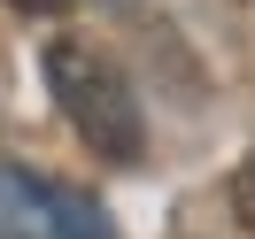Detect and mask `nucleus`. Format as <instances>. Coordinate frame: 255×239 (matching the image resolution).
<instances>
[{
	"label": "nucleus",
	"mask_w": 255,
	"mask_h": 239,
	"mask_svg": "<svg viewBox=\"0 0 255 239\" xmlns=\"http://www.w3.org/2000/svg\"><path fill=\"white\" fill-rule=\"evenodd\" d=\"M47 93H54V108L70 116V131H78L101 162L131 170V162L147 155L139 93H131V78L93 47V39H47Z\"/></svg>",
	"instance_id": "1"
},
{
	"label": "nucleus",
	"mask_w": 255,
	"mask_h": 239,
	"mask_svg": "<svg viewBox=\"0 0 255 239\" xmlns=\"http://www.w3.org/2000/svg\"><path fill=\"white\" fill-rule=\"evenodd\" d=\"M0 239H109L101 208L78 185H54L39 170H0Z\"/></svg>",
	"instance_id": "2"
},
{
	"label": "nucleus",
	"mask_w": 255,
	"mask_h": 239,
	"mask_svg": "<svg viewBox=\"0 0 255 239\" xmlns=\"http://www.w3.org/2000/svg\"><path fill=\"white\" fill-rule=\"evenodd\" d=\"M232 216H240V232L255 239V155L232 170Z\"/></svg>",
	"instance_id": "3"
},
{
	"label": "nucleus",
	"mask_w": 255,
	"mask_h": 239,
	"mask_svg": "<svg viewBox=\"0 0 255 239\" xmlns=\"http://www.w3.org/2000/svg\"><path fill=\"white\" fill-rule=\"evenodd\" d=\"M8 8H23V16H62L70 0H8Z\"/></svg>",
	"instance_id": "4"
}]
</instances>
